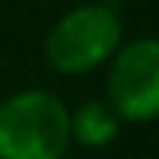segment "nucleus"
<instances>
[{"instance_id":"obj_1","label":"nucleus","mask_w":159,"mask_h":159,"mask_svg":"<svg viewBox=\"0 0 159 159\" xmlns=\"http://www.w3.org/2000/svg\"><path fill=\"white\" fill-rule=\"evenodd\" d=\"M68 146V107L55 91L23 88L0 101V159H62Z\"/></svg>"},{"instance_id":"obj_2","label":"nucleus","mask_w":159,"mask_h":159,"mask_svg":"<svg viewBox=\"0 0 159 159\" xmlns=\"http://www.w3.org/2000/svg\"><path fill=\"white\" fill-rule=\"evenodd\" d=\"M120 42L124 20L111 3H78L52 23L42 42V55L59 75H88L111 62Z\"/></svg>"},{"instance_id":"obj_3","label":"nucleus","mask_w":159,"mask_h":159,"mask_svg":"<svg viewBox=\"0 0 159 159\" xmlns=\"http://www.w3.org/2000/svg\"><path fill=\"white\" fill-rule=\"evenodd\" d=\"M104 88L120 124H149L159 114V42L153 36L120 42L107 62Z\"/></svg>"},{"instance_id":"obj_4","label":"nucleus","mask_w":159,"mask_h":159,"mask_svg":"<svg viewBox=\"0 0 159 159\" xmlns=\"http://www.w3.org/2000/svg\"><path fill=\"white\" fill-rule=\"evenodd\" d=\"M68 136L84 149H104L120 136V117L111 111L107 101H84L81 107L68 111Z\"/></svg>"}]
</instances>
